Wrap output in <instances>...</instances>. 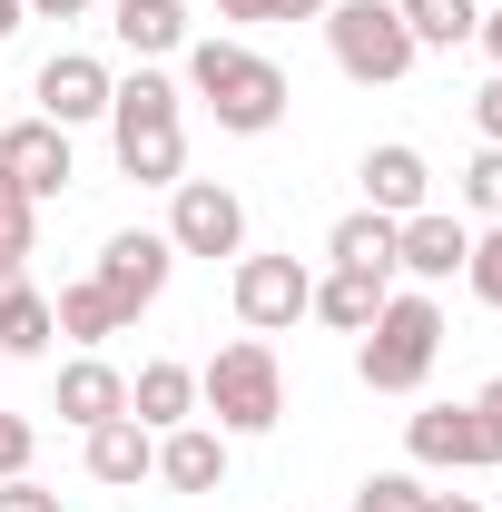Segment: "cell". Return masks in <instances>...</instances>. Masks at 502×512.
Segmentation results:
<instances>
[{"label": "cell", "mask_w": 502, "mask_h": 512, "mask_svg": "<svg viewBox=\"0 0 502 512\" xmlns=\"http://www.w3.org/2000/svg\"><path fill=\"white\" fill-rule=\"evenodd\" d=\"M109 148L138 188H178L188 178V89L138 60V79L109 89Z\"/></svg>", "instance_id": "1"}, {"label": "cell", "mask_w": 502, "mask_h": 512, "mask_svg": "<svg viewBox=\"0 0 502 512\" xmlns=\"http://www.w3.org/2000/svg\"><path fill=\"white\" fill-rule=\"evenodd\" d=\"M188 89L207 99V119L227 128V138H266V128L286 119V69L247 50V40H188Z\"/></svg>", "instance_id": "2"}, {"label": "cell", "mask_w": 502, "mask_h": 512, "mask_svg": "<svg viewBox=\"0 0 502 512\" xmlns=\"http://www.w3.org/2000/svg\"><path fill=\"white\" fill-rule=\"evenodd\" d=\"M197 404L217 414V434H276L286 424V365L266 335H237L197 365Z\"/></svg>", "instance_id": "3"}, {"label": "cell", "mask_w": 502, "mask_h": 512, "mask_svg": "<svg viewBox=\"0 0 502 512\" xmlns=\"http://www.w3.org/2000/svg\"><path fill=\"white\" fill-rule=\"evenodd\" d=\"M434 355H443V306L424 286H404V296L375 306L365 345H355V375H365V394H414V384L434 375Z\"/></svg>", "instance_id": "4"}, {"label": "cell", "mask_w": 502, "mask_h": 512, "mask_svg": "<svg viewBox=\"0 0 502 512\" xmlns=\"http://www.w3.org/2000/svg\"><path fill=\"white\" fill-rule=\"evenodd\" d=\"M325 50H335V69H345L355 89H394L404 69L424 60L394 0H335V10H325Z\"/></svg>", "instance_id": "5"}, {"label": "cell", "mask_w": 502, "mask_h": 512, "mask_svg": "<svg viewBox=\"0 0 502 512\" xmlns=\"http://www.w3.org/2000/svg\"><path fill=\"white\" fill-rule=\"evenodd\" d=\"M168 266H178V247H168L158 227H119V237L99 247V266H89V286L109 296V316H119V325H138L158 296H168Z\"/></svg>", "instance_id": "6"}, {"label": "cell", "mask_w": 502, "mask_h": 512, "mask_svg": "<svg viewBox=\"0 0 502 512\" xmlns=\"http://www.w3.org/2000/svg\"><path fill=\"white\" fill-rule=\"evenodd\" d=\"M158 237H168L178 256H247V197L217 188V178H178Z\"/></svg>", "instance_id": "7"}, {"label": "cell", "mask_w": 502, "mask_h": 512, "mask_svg": "<svg viewBox=\"0 0 502 512\" xmlns=\"http://www.w3.org/2000/svg\"><path fill=\"white\" fill-rule=\"evenodd\" d=\"M227 296H237V325L247 335H286L315 306V276H306V256H237Z\"/></svg>", "instance_id": "8"}, {"label": "cell", "mask_w": 502, "mask_h": 512, "mask_svg": "<svg viewBox=\"0 0 502 512\" xmlns=\"http://www.w3.org/2000/svg\"><path fill=\"white\" fill-rule=\"evenodd\" d=\"M404 453H414L424 473H493L502 463L493 424H483L473 404H424V414H404Z\"/></svg>", "instance_id": "9"}, {"label": "cell", "mask_w": 502, "mask_h": 512, "mask_svg": "<svg viewBox=\"0 0 502 512\" xmlns=\"http://www.w3.org/2000/svg\"><path fill=\"white\" fill-rule=\"evenodd\" d=\"M463 256H473V227H463L453 207H414V217H394V276H414V286H453Z\"/></svg>", "instance_id": "10"}, {"label": "cell", "mask_w": 502, "mask_h": 512, "mask_svg": "<svg viewBox=\"0 0 502 512\" xmlns=\"http://www.w3.org/2000/svg\"><path fill=\"white\" fill-rule=\"evenodd\" d=\"M109 60H89V50H50L40 60V79H30V99H40V119L50 128H89V119H109Z\"/></svg>", "instance_id": "11"}, {"label": "cell", "mask_w": 502, "mask_h": 512, "mask_svg": "<svg viewBox=\"0 0 502 512\" xmlns=\"http://www.w3.org/2000/svg\"><path fill=\"white\" fill-rule=\"evenodd\" d=\"M79 463H89V483L138 493V483L158 473V434H148L138 414H109V424H89V434H79Z\"/></svg>", "instance_id": "12"}, {"label": "cell", "mask_w": 502, "mask_h": 512, "mask_svg": "<svg viewBox=\"0 0 502 512\" xmlns=\"http://www.w3.org/2000/svg\"><path fill=\"white\" fill-rule=\"evenodd\" d=\"M365 207L375 217H414V207H434V168H424V148L414 138H384V148H365Z\"/></svg>", "instance_id": "13"}, {"label": "cell", "mask_w": 502, "mask_h": 512, "mask_svg": "<svg viewBox=\"0 0 502 512\" xmlns=\"http://www.w3.org/2000/svg\"><path fill=\"white\" fill-rule=\"evenodd\" d=\"M0 168H10V178H20L30 197H60L69 178H79V158H69V128H50V119L0 128Z\"/></svg>", "instance_id": "14"}, {"label": "cell", "mask_w": 502, "mask_h": 512, "mask_svg": "<svg viewBox=\"0 0 502 512\" xmlns=\"http://www.w3.org/2000/svg\"><path fill=\"white\" fill-rule=\"evenodd\" d=\"M128 414H138L148 434H168V424H197V365H178V355H148V365L128 375Z\"/></svg>", "instance_id": "15"}, {"label": "cell", "mask_w": 502, "mask_h": 512, "mask_svg": "<svg viewBox=\"0 0 502 512\" xmlns=\"http://www.w3.org/2000/svg\"><path fill=\"white\" fill-rule=\"evenodd\" d=\"M158 483L168 493H217L227 483V434L217 424H168L158 434Z\"/></svg>", "instance_id": "16"}, {"label": "cell", "mask_w": 502, "mask_h": 512, "mask_svg": "<svg viewBox=\"0 0 502 512\" xmlns=\"http://www.w3.org/2000/svg\"><path fill=\"white\" fill-rule=\"evenodd\" d=\"M109 414H128V375L109 365V355H69L60 365V424H109Z\"/></svg>", "instance_id": "17"}, {"label": "cell", "mask_w": 502, "mask_h": 512, "mask_svg": "<svg viewBox=\"0 0 502 512\" xmlns=\"http://www.w3.org/2000/svg\"><path fill=\"white\" fill-rule=\"evenodd\" d=\"M384 296H394V276H375V266H325V276H315V306H306V316H325L335 335H365Z\"/></svg>", "instance_id": "18"}, {"label": "cell", "mask_w": 502, "mask_h": 512, "mask_svg": "<svg viewBox=\"0 0 502 512\" xmlns=\"http://www.w3.org/2000/svg\"><path fill=\"white\" fill-rule=\"evenodd\" d=\"M109 30L128 60H168V50H188V0H119Z\"/></svg>", "instance_id": "19"}, {"label": "cell", "mask_w": 502, "mask_h": 512, "mask_svg": "<svg viewBox=\"0 0 502 512\" xmlns=\"http://www.w3.org/2000/svg\"><path fill=\"white\" fill-rule=\"evenodd\" d=\"M325 256H335V266H375V276H394V217H375V207L335 217V237H325Z\"/></svg>", "instance_id": "20"}, {"label": "cell", "mask_w": 502, "mask_h": 512, "mask_svg": "<svg viewBox=\"0 0 502 512\" xmlns=\"http://www.w3.org/2000/svg\"><path fill=\"white\" fill-rule=\"evenodd\" d=\"M394 10H404L414 50H463V40H473V20H483V0H394Z\"/></svg>", "instance_id": "21"}, {"label": "cell", "mask_w": 502, "mask_h": 512, "mask_svg": "<svg viewBox=\"0 0 502 512\" xmlns=\"http://www.w3.org/2000/svg\"><path fill=\"white\" fill-rule=\"evenodd\" d=\"M50 335H60V316H50L40 286H20V296L0 306V355H50Z\"/></svg>", "instance_id": "22"}, {"label": "cell", "mask_w": 502, "mask_h": 512, "mask_svg": "<svg viewBox=\"0 0 502 512\" xmlns=\"http://www.w3.org/2000/svg\"><path fill=\"white\" fill-rule=\"evenodd\" d=\"M50 316H60V335H69V345H109V335H128V325L109 316V296H99L89 276H79V286H60V306H50Z\"/></svg>", "instance_id": "23"}, {"label": "cell", "mask_w": 502, "mask_h": 512, "mask_svg": "<svg viewBox=\"0 0 502 512\" xmlns=\"http://www.w3.org/2000/svg\"><path fill=\"white\" fill-rule=\"evenodd\" d=\"M30 237H40V197H30L10 168H0V256L20 266V256H30Z\"/></svg>", "instance_id": "24"}, {"label": "cell", "mask_w": 502, "mask_h": 512, "mask_svg": "<svg viewBox=\"0 0 502 512\" xmlns=\"http://www.w3.org/2000/svg\"><path fill=\"white\" fill-rule=\"evenodd\" d=\"M434 493H424V473H365L355 483V512H424Z\"/></svg>", "instance_id": "25"}, {"label": "cell", "mask_w": 502, "mask_h": 512, "mask_svg": "<svg viewBox=\"0 0 502 512\" xmlns=\"http://www.w3.org/2000/svg\"><path fill=\"white\" fill-rule=\"evenodd\" d=\"M463 286H473V296L502 316V227H483V237H473V256H463Z\"/></svg>", "instance_id": "26"}, {"label": "cell", "mask_w": 502, "mask_h": 512, "mask_svg": "<svg viewBox=\"0 0 502 512\" xmlns=\"http://www.w3.org/2000/svg\"><path fill=\"white\" fill-rule=\"evenodd\" d=\"M463 207H473V217H493V227H502V148H483V158L463 168Z\"/></svg>", "instance_id": "27"}, {"label": "cell", "mask_w": 502, "mask_h": 512, "mask_svg": "<svg viewBox=\"0 0 502 512\" xmlns=\"http://www.w3.org/2000/svg\"><path fill=\"white\" fill-rule=\"evenodd\" d=\"M227 20H247V30H266V20H325L335 0H217Z\"/></svg>", "instance_id": "28"}, {"label": "cell", "mask_w": 502, "mask_h": 512, "mask_svg": "<svg viewBox=\"0 0 502 512\" xmlns=\"http://www.w3.org/2000/svg\"><path fill=\"white\" fill-rule=\"evenodd\" d=\"M30 453H40L30 414H10V404H0V483H20V473H30Z\"/></svg>", "instance_id": "29"}, {"label": "cell", "mask_w": 502, "mask_h": 512, "mask_svg": "<svg viewBox=\"0 0 502 512\" xmlns=\"http://www.w3.org/2000/svg\"><path fill=\"white\" fill-rule=\"evenodd\" d=\"M0 512H60V493H40V483L20 473V483H0Z\"/></svg>", "instance_id": "30"}, {"label": "cell", "mask_w": 502, "mask_h": 512, "mask_svg": "<svg viewBox=\"0 0 502 512\" xmlns=\"http://www.w3.org/2000/svg\"><path fill=\"white\" fill-rule=\"evenodd\" d=\"M473 128H483V148H502V69H493V89L473 99Z\"/></svg>", "instance_id": "31"}, {"label": "cell", "mask_w": 502, "mask_h": 512, "mask_svg": "<svg viewBox=\"0 0 502 512\" xmlns=\"http://www.w3.org/2000/svg\"><path fill=\"white\" fill-rule=\"evenodd\" d=\"M30 20H89V0H20Z\"/></svg>", "instance_id": "32"}, {"label": "cell", "mask_w": 502, "mask_h": 512, "mask_svg": "<svg viewBox=\"0 0 502 512\" xmlns=\"http://www.w3.org/2000/svg\"><path fill=\"white\" fill-rule=\"evenodd\" d=\"M473 40H483V60L502 69V10H483V20H473Z\"/></svg>", "instance_id": "33"}, {"label": "cell", "mask_w": 502, "mask_h": 512, "mask_svg": "<svg viewBox=\"0 0 502 512\" xmlns=\"http://www.w3.org/2000/svg\"><path fill=\"white\" fill-rule=\"evenodd\" d=\"M473 414H483V424H493V444H502V375L483 384V394H473Z\"/></svg>", "instance_id": "34"}, {"label": "cell", "mask_w": 502, "mask_h": 512, "mask_svg": "<svg viewBox=\"0 0 502 512\" xmlns=\"http://www.w3.org/2000/svg\"><path fill=\"white\" fill-rule=\"evenodd\" d=\"M424 512H483V503H473V493H434Z\"/></svg>", "instance_id": "35"}, {"label": "cell", "mask_w": 502, "mask_h": 512, "mask_svg": "<svg viewBox=\"0 0 502 512\" xmlns=\"http://www.w3.org/2000/svg\"><path fill=\"white\" fill-rule=\"evenodd\" d=\"M20 286H30V276H20V266H10V256H0V306H10V296H20Z\"/></svg>", "instance_id": "36"}, {"label": "cell", "mask_w": 502, "mask_h": 512, "mask_svg": "<svg viewBox=\"0 0 502 512\" xmlns=\"http://www.w3.org/2000/svg\"><path fill=\"white\" fill-rule=\"evenodd\" d=\"M20 20H30V10H20V0H0V40H10V30H20Z\"/></svg>", "instance_id": "37"}]
</instances>
